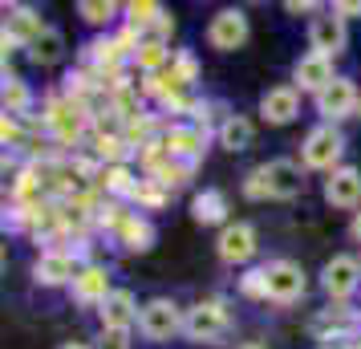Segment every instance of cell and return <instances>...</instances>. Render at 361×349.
I'll list each match as a JSON object with an SVG mask.
<instances>
[{
  "instance_id": "obj_1",
  "label": "cell",
  "mask_w": 361,
  "mask_h": 349,
  "mask_svg": "<svg viewBox=\"0 0 361 349\" xmlns=\"http://www.w3.org/2000/svg\"><path fill=\"white\" fill-rule=\"evenodd\" d=\"M228 329H231V313L219 297L191 305L187 309V321H183V337L195 341V345H215V341L228 337Z\"/></svg>"
},
{
  "instance_id": "obj_2",
  "label": "cell",
  "mask_w": 361,
  "mask_h": 349,
  "mask_svg": "<svg viewBox=\"0 0 361 349\" xmlns=\"http://www.w3.org/2000/svg\"><path fill=\"white\" fill-rule=\"evenodd\" d=\"M341 154H345V134H341V126H329V122L312 126L305 134V142H300V166L305 171H325V175H333L341 166Z\"/></svg>"
},
{
  "instance_id": "obj_3",
  "label": "cell",
  "mask_w": 361,
  "mask_h": 349,
  "mask_svg": "<svg viewBox=\"0 0 361 349\" xmlns=\"http://www.w3.org/2000/svg\"><path fill=\"white\" fill-rule=\"evenodd\" d=\"M183 321H187V313H183L171 297H150V300H142L138 333L147 337L150 345H163V341H171V337L183 333Z\"/></svg>"
},
{
  "instance_id": "obj_4",
  "label": "cell",
  "mask_w": 361,
  "mask_h": 349,
  "mask_svg": "<svg viewBox=\"0 0 361 349\" xmlns=\"http://www.w3.org/2000/svg\"><path fill=\"white\" fill-rule=\"evenodd\" d=\"M264 281H268V300L272 305H296L309 288V276L296 260H268L264 264Z\"/></svg>"
},
{
  "instance_id": "obj_5",
  "label": "cell",
  "mask_w": 361,
  "mask_h": 349,
  "mask_svg": "<svg viewBox=\"0 0 361 349\" xmlns=\"http://www.w3.org/2000/svg\"><path fill=\"white\" fill-rule=\"evenodd\" d=\"M247 33H252V25H247L244 8H219L203 29V37H207V45L215 53H235L247 41Z\"/></svg>"
},
{
  "instance_id": "obj_6",
  "label": "cell",
  "mask_w": 361,
  "mask_h": 349,
  "mask_svg": "<svg viewBox=\"0 0 361 349\" xmlns=\"http://www.w3.org/2000/svg\"><path fill=\"white\" fill-rule=\"evenodd\" d=\"M82 272V256H73L69 248H45L33 264V281L41 288H69Z\"/></svg>"
},
{
  "instance_id": "obj_7",
  "label": "cell",
  "mask_w": 361,
  "mask_h": 349,
  "mask_svg": "<svg viewBox=\"0 0 361 349\" xmlns=\"http://www.w3.org/2000/svg\"><path fill=\"white\" fill-rule=\"evenodd\" d=\"M345 45H349V25H345L333 8H325V13H317V17L309 20V53H317V57H341Z\"/></svg>"
},
{
  "instance_id": "obj_8",
  "label": "cell",
  "mask_w": 361,
  "mask_h": 349,
  "mask_svg": "<svg viewBox=\"0 0 361 349\" xmlns=\"http://www.w3.org/2000/svg\"><path fill=\"white\" fill-rule=\"evenodd\" d=\"M312 102H317V114H321V122L337 126V122H345V118L357 114L361 94H357V85H353V78H341V73H337V82L325 85V90H321Z\"/></svg>"
},
{
  "instance_id": "obj_9",
  "label": "cell",
  "mask_w": 361,
  "mask_h": 349,
  "mask_svg": "<svg viewBox=\"0 0 361 349\" xmlns=\"http://www.w3.org/2000/svg\"><path fill=\"white\" fill-rule=\"evenodd\" d=\"M256 252H260V235H256V228H252V224L235 219V224H228V228H219L215 256H219L224 264L240 268V264H247V260H256Z\"/></svg>"
},
{
  "instance_id": "obj_10",
  "label": "cell",
  "mask_w": 361,
  "mask_h": 349,
  "mask_svg": "<svg viewBox=\"0 0 361 349\" xmlns=\"http://www.w3.org/2000/svg\"><path fill=\"white\" fill-rule=\"evenodd\" d=\"M321 288L333 305H345L361 288V260L357 256H333L325 268H321Z\"/></svg>"
},
{
  "instance_id": "obj_11",
  "label": "cell",
  "mask_w": 361,
  "mask_h": 349,
  "mask_svg": "<svg viewBox=\"0 0 361 349\" xmlns=\"http://www.w3.org/2000/svg\"><path fill=\"white\" fill-rule=\"evenodd\" d=\"M45 29H49V25L41 20V13H37L33 4H13V8L4 13V53L29 49Z\"/></svg>"
},
{
  "instance_id": "obj_12",
  "label": "cell",
  "mask_w": 361,
  "mask_h": 349,
  "mask_svg": "<svg viewBox=\"0 0 361 349\" xmlns=\"http://www.w3.org/2000/svg\"><path fill=\"white\" fill-rule=\"evenodd\" d=\"M110 293H114V281H110V268L106 264H82L78 281L69 284V297L82 309H102Z\"/></svg>"
},
{
  "instance_id": "obj_13",
  "label": "cell",
  "mask_w": 361,
  "mask_h": 349,
  "mask_svg": "<svg viewBox=\"0 0 361 349\" xmlns=\"http://www.w3.org/2000/svg\"><path fill=\"white\" fill-rule=\"evenodd\" d=\"M264 166V183H268V200H280L288 203L305 191V166L293 163V159H272V163H260Z\"/></svg>"
},
{
  "instance_id": "obj_14",
  "label": "cell",
  "mask_w": 361,
  "mask_h": 349,
  "mask_svg": "<svg viewBox=\"0 0 361 349\" xmlns=\"http://www.w3.org/2000/svg\"><path fill=\"white\" fill-rule=\"evenodd\" d=\"M357 325L361 317L349 309V305H329L312 317V333L321 341H357Z\"/></svg>"
},
{
  "instance_id": "obj_15",
  "label": "cell",
  "mask_w": 361,
  "mask_h": 349,
  "mask_svg": "<svg viewBox=\"0 0 361 349\" xmlns=\"http://www.w3.org/2000/svg\"><path fill=\"white\" fill-rule=\"evenodd\" d=\"M325 203L337 212H353L361 207V171L357 166H337L325 179Z\"/></svg>"
},
{
  "instance_id": "obj_16",
  "label": "cell",
  "mask_w": 361,
  "mask_h": 349,
  "mask_svg": "<svg viewBox=\"0 0 361 349\" xmlns=\"http://www.w3.org/2000/svg\"><path fill=\"white\" fill-rule=\"evenodd\" d=\"M163 147L171 150V159H179V163H191L195 166L203 159V150H207V126H199V122H187V126H171L163 134Z\"/></svg>"
},
{
  "instance_id": "obj_17",
  "label": "cell",
  "mask_w": 361,
  "mask_h": 349,
  "mask_svg": "<svg viewBox=\"0 0 361 349\" xmlns=\"http://www.w3.org/2000/svg\"><path fill=\"white\" fill-rule=\"evenodd\" d=\"M260 118L268 126H288L300 118V90L296 85H272L260 98Z\"/></svg>"
},
{
  "instance_id": "obj_18",
  "label": "cell",
  "mask_w": 361,
  "mask_h": 349,
  "mask_svg": "<svg viewBox=\"0 0 361 349\" xmlns=\"http://www.w3.org/2000/svg\"><path fill=\"white\" fill-rule=\"evenodd\" d=\"M337 82V73H333V61L329 57H317V53H305V57H296L293 66V85L300 90V94H321L325 85Z\"/></svg>"
},
{
  "instance_id": "obj_19",
  "label": "cell",
  "mask_w": 361,
  "mask_h": 349,
  "mask_svg": "<svg viewBox=\"0 0 361 349\" xmlns=\"http://www.w3.org/2000/svg\"><path fill=\"white\" fill-rule=\"evenodd\" d=\"M138 313H142V305H138V297H134L130 288H114L106 297V305L98 309L102 329H134L138 325Z\"/></svg>"
},
{
  "instance_id": "obj_20",
  "label": "cell",
  "mask_w": 361,
  "mask_h": 349,
  "mask_svg": "<svg viewBox=\"0 0 361 349\" xmlns=\"http://www.w3.org/2000/svg\"><path fill=\"white\" fill-rule=\"evenodd\" d=\"M228 195L219 191V187H203L195 200H191V219L203 224V228H212V224H224L228 228Z\"/></svg>"
},
{
  "instance_id": "obj_21",
  "label": "cell",
  "mask_w": 361,
  "mask_h": 349,
  "mask_svg": "<svg viewBox=\"0 0 361 349\" xmlns=\"http://www.w3.org/2000/svg\"><path fill=\"white\" fill-rule=\"evenodd\" d=\"M114 240H118V244H122L126 252H138V256H142V252H150V248H154V240H159V232H154V224H150L147 216H138V212H130V216H126V224H122V228L114 232Z\"/></svg>"
},
{
  "instance_id": "obj_22",
  "label": "cell",
  "mask_w": 361,
  "mask_h": 349,
  "mask_svg": "<svg viewBox=\"0 0 361 349\" xmlns=\"http://www.w3.org/2000/svg\"><path fill=\"white\" fill-rule=\"evenodd\" d=\"M215 138H219V147L224 150L240 154V150H247L252 142H256V126H252V118H244V114H224Z\"/></svg>"
},
{
  "instance_id": "obj_23",
  "label": "cell",
  "mask_w": 361,
  "mask_h": 349,
  "mask_svg": "<svg viewBox=\"0 0 361 349\" xmlns=\"http://www.w3.org/2000/svg\"><path fill=\"white\" fill-rule=\"evenodd\" d=\"M61 57H66V33L49 25V29H45V33L29 45V61H33V66H41V69H49V66H57Z\"/></svg>"
},
{
  "instance_id": "obj_24",
  "label": "cell",
  "mask_w": 361,
  "mask_h": 349,
  "mask_svg": "<svg viewBox=\"0 0 361 349\" xmlns=\"http://www.w3.org/2000/svg\"><path fill=\"white\" fill-rule=\"evenodd\" d=\"M122 13H126V29H134V33H150L166 17L159 0H130V4H122Z\"/></svg>"
},
{
  "instance_id": "obj_25",
  "label": "cell",
  "mask_w": 361,
  "mask_h": 349,
  "mask_svg": "<svg viewBox=\"0 0 361 349\" xmlns=\"http://www.w3.org/2000/svg\"><path fill=\"white\" fill-rule=\"evenodd\" d=\"M29 106H33V90L25 85V78L4 73V114L20 118V114H29Z\"/></svg>"
},
{
  "instance_id": "obj_26",
  "label": "cell",
  "mask_w": 361,
  "mask_h": 349,
  "mask_svg": "<svg viewBox=\"0 0 361 349\" xmlns=\"http://www.w3.org/2000/svg\"><path fill=\"white\" fill-rule=\"evenodd\" d=\"M98 183L106 187L110 195H118V200H130L134 191H138V183H142V179H138V175H134L126 163H118V166H106V171H102Z\"/></svg>"
},
{
  "instance_id": "obj_27",
  "label": "cell",
  "mask_w": 361,
  "mask_h": 349,
  "mask_svg": "<svg viewBox=\"0 0 361 349\" xmlns=\"http://www.w3.org/2000/svg\"><path fill=\"white\" fill-rule=\"evenodd\" d=\"M118 13H122V4H114V0H78V17L94 29H110Z\"/></svg>"
},
{
  "instance_id": "obj_28",
  "label": "cell",
  "mask_w": 361,
  "mask_h": 349,
  "mask_svg": "<svg viewBox=\"0 0 361 349\" xmlns=\"http://www.w3.org/2000/svg\"><path fill=\"white\" fill-rule=\"evenodd\" d=\"M191 82H199L195 57H191V53H175V57H171V85L183 90V85H191Z\"/></svg>"
},
{
  "instance_id": "obj_29",
  "label": "cell",
  "mask_w": 361,
  "mask_h": 349,
  "mask_svg": "<svg viewBox=\"0 0 361 349\" xmlns=\"http://www.w3.org/2000/svg\"><path fill=\"white\" fill-rule=\"evenodd\" d=\"M240 297L247 300H268V281H264V268H247L240 276Z\"/></svg>"
},
{
  "instance_id": "obj_30",
  "label": "cell",
  "mask_w": 361,
  "mask_h": 349,
  "mask_svg": "<svg viewBox=\"0 0 361 349\" xmlns=\"http://www.w3.org/2000/svg\"><path fill=\"white\" fill-rule=\"evenodd\" d=\"M163 200H166V187L159 183V179H142L138 191L130 195V203H138V207H159Z\"/></svg>"
},
{
  "instance_id": "obj_31",
  "label": "cell",
  "mask_w": 361,
  "mask_h": 349,
  "mask_svg": "<svg viewBox=\"0 0 361 349\" xmlns=\"http://www.w3.org/2000/svg\"><path fill=\"white\" fill-rule=\"evenodd\" d=\"M244 200H252V203H260V200H268V183H264V166H256V171H247L244 175Z\"/></svg>"
},
{
  "instance_id": "obj_32",
  "label": "cell",
  "mask_w": 361,
  "mask_h": 349,
  "mask_svg": "<svg viewBox=\"0 0 361 349\" xmlns=\"http://www.w3.org/2000/svg\"><path fill=\"white\" fill-rule=\"evenodd\" d=\"M94 349H130V329H102Z\"/></svg>"
},
{
  "instance_id": "obj_33",
  "label": "cell",
  "mask_w": 361,
  "mask_h": 349,
  "mask_svg": "<svg viewBox=\"0 0 361 349\" xmlns=\"http://www.w3.org/2000/svg\"><path fill=\"white\" fill-rule=\"evenodd\" d=\"M329 8H333V13H337L341 20H353V17H361V0H333Z\"/></svg>"
},
{
  "instance_id": "obj_34",
  "label": "cell",
  "mask_w": 361,
  "mask_h": 349,
  "mask_svg": "<svg viewBox=\"0 0 361 349\" xmlns=\"http://www.w3.org/2000/svg\"><path fill=\"white\" fill-rule=\"evenodd\" d=\"M284 13H293V17H300V13H325V4H317V0H288Z\"/></svg>"
},
{
  "instance_id": "obj_35",
  "label": "cell",
  "mask_w": 361,
  "mask_h": 349,
  "mask_svg": "<svg viewBox=\"0 0 361 349\" xmlns=\"http://www.w3.org/2000/svg\"><path fill=\"white\" fill-rule=\"evenodd\" d=\"M349 240H353V244H361V212L349 219Z\"/></svg>"
},
{
  "instance_id": "obj_36",
  "label": "cell",
  "mask_w": 361,
  "mask_h": 349,
  "mask_svg": "<svg viewBox=\"0 0 361 349\" xmlns=\"http://www.w3.org/2000/svg\"><path fill=\"white\" fill-rule=\"evenodd\" d=\"M235 349H268V345H260V341H244V345H235Z\"/></svg>"
},
{
  "instance_id": "obj_37",
  "label": "cell",
  "mask_w": 361,
  "mask_h": 349,
  "mask_svg": "<svg viewBox=\"0 0 361 349\" xmlns=\"http://www.w3.org/2000/svg\"><path fill=\"white\" fill-rule=\"evenodd\" d=\"M61 349H94V345H82V341H69V345H61Z\"/></svg>"
},
{
  "instance_id": "obj_38",
  "label": "cell",
  "mask_w": 361,
  "mask_h": 349,
  "mask_svg": "<svg viewBox=\"0 0 361 349\" xmlns=\"http://www.w3.org/2000/svg\"><path fill=\"white\" fill-rule=\"evenodd\" d=\"M349 349H361V337H357V341H353V345H349Z\"/></svg>"
},
{
  "instance_id": "obj_39",
  "label": "cell",
  "mask_w": 361,
  "mask_h": 349,
  "mask_svg": "<svg viewBox=\"0 0 361 349\" xmlns=\"http://www.w3.org/2000/svg\"><path fill=\"white\" fill-rule=\"evenodd\" d=\"M357 118H361V106H357Z\"/></svg>"
}]
</instances>
